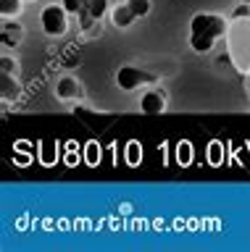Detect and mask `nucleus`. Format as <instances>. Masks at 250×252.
Listing matches in <instances>:
<instances>
[{"label": "nucleus", "mask_w": 250, "mask_h": 252, "mask_svg": "<svg viewBox=\"0 0 250 252\" xmlns=\"http://www.w3.org/2000/svg\"><path fill=\"white\" fill-rule=\"evenodd\" d=\"M87 163L90 165L100 163V145H98V142H90V145H87Z\"/></svg>", "instance_id": "13"}, {"label": "nucleus", "mask_w": 250, "mask_h": 252, "mask_svg": "<svg viewBox=\"0 0 250 252\" xmlns=\"http://www.w3.org/2000/svg\"><path fill=\"white\" fill-rule=\"evenodd\" d=\"M229 21H224L216 13H198L190 21V47L195 53H211L218 37H226Z\"/></svg>", "instance_id": "1"}, {"label": "nucleus", "mask_w": 250, "mask_h": 252, "mask_svg": "<svg viewBox=\"0 0 250 252\" xmlns=\"http://www.w3.org/2000/svg\"><path fill=\"white\" fill-rule=\"evenodd\" d=\"M226 45H229V58L237 71L250 74V21L232 19L226 29Z\"/></svg>", "instance_id": "2"}, {"label": "nucleus", "mask_w": 250, "mask_h": 252, "mask_svg": "<svg viewBox=\"0 0 250 252\" xmlns=\"http://www.w3.org/2000/svg\"><path fill=\"white\" fill-rule=\"evenodd\" d=\"M56 94H58L61 100H71V97H76V94H79V84H76V79H71V76H61L58 84H56Z\"/></svg>", "instance_id": "7"}, {"label": "nucleus", "mask_w": 250, "mask_h": 252, "mask_svg": "<svg viewBox=\"0 0 250 252\" xmlns=\"http://www.w3.org/2000/svg\"><path fill=\"white\" fill-rule=\"evenodd\" d=\"M61 5H64L71 16H79L84 8H87V0H61Z\"/></svg>", "instance_id": "11"}, {"label": "nucleus", "mask_w": 250, "mask_h": 252, "mask_svg": "<svg viewBox=\"0 0 250 252\" xmlns=\"http://www.w3.org/2000/svg\"><path fill=\"white\" fill-rule=\"evenodd\" d=\"M153 82H155V76L143 71V68H137V66H121L119 74H116V84H119L124 92H132V90H137V87H145V84H153Z\"/></svg>", "instance_id": "4"}, {"label": "nucleus", "mask_w": 250, "mask_h": 252, "mask_svg": "<svg viewBox=\"0 0 250 252\" xmlns=\"http://www.w3.org/2000/svg\"><path fill=\"white\" fill-rule=\"evenodd\" d=\"M0 11H3L5 19H11V16H19L21 13V0H0Z\"/></svg>", "instance_id": "10"}, {"label": "nucleus", "mask_w": 250, "mask_h": 252, "mask_svg": "<svg viewBox=\"0 0 250 252\" xmlns=\"http://www.w3.org/2000/svg\"><path fill=\"white\" fill-rule=\"evenodd\" d=\"M232 19H250V3H240L237 8H234Z\"/></svg>", "instance_id": "15"}, {"label": "nucleus", "mask_w": 250, "mask_h": 252, "mask_svg": "<svg viewBox=\"0 0 250 252\" xmlns=\"http://www.w3.org/2000/svg\"><path fill=\"white\" fill-rule=\"evenodd\" d=\"M127 5L132 8V13H135L137 19H143V16L150 13V0H127Z\"/></svg>", "instance_id": "9"}, {"label": "nucleus", "mask_w": 250, "mask_h": 252, "mask_svg": "<svg viewBox=\"0 0 250 252\" xmlns=\"http://www.w3.org/2000/svg\"><path fill=\"white\" fill-rule=\"evenodd\" d=\"M40 24L48 37H61L69 29V11L64 5H45L40 13Z\"/></svg>", "instance_id": "3"}, {"label": "nucleus", "mask_w": 250, "mask_h": 252, "mask_svg": "<svg viewBox=\"0 0 250 252\" xmlns=\"http://www.w3.org/2000/svg\"><path fill=\"white\" fill-rule=\"evenodd\" d=\"M140 158H143V147H140L137 142H129V145H127V163L129 165H137Z\"/></svg>", "instance_id": "12"}, {"label": "nucleus", "mask_w": 250, "mask_h": 252, "mask_svg": "<svg viewBox=\"0 0 250 252\" xmlns=\"http://www.w3.org/2000/svg\"><path fill=\"white\" fill-rule=\"evenodd\" d=\"M208 160H211V165H221V145H218V142H211Z\"/></svg>", "instance_id": "14"}, {"label": "nucleus", "mask_w": 250, "mask_h": 252, "mask_svg": "<svg viewBox=\"0 0 250 252\" xmlns=\"http://www.w3.org/2000/svg\"><path fill=\"white\" fill-rule=\"evenodd\" d=\"M135 19H137V16L132 13V8H129L127 3H119V5L111 8V24H113V27L127 29V27H132V24H135Z\"/></svg>", "instance_id": "6"}, {"label": "nucleus", "mask_w": 250, "mask_h": 252, "mask_svg": "<svg viewBox=\"0 0 250 252\" xmlns=\"http://www.w3.org/2000/svg\"><path fill=\"white\" fill-rule=\"evenodd\" d=\"M242 3H250V0H242Z\"/></svg>", "instance_id": "17"}, {"label": "nucleus", "mask_w": 250, "mask_h": 252, "mask_svg": "<svg viewBox=\"0 0 250 252\" xmlns=\"http://www.w3.org/2000/svg\"><path fill=\"white\" fill-rule=\"evenodd\" d=\"M177 155H179V163H182V160L190 163V145H187V142H184V145H179V153Z\"/></svg>", "instance_id": "16"}, {"label": "nucleus", "mask_w": 250, "mask_h": 252, "mask_svg": "<svg viewBox=\"0 0 250 252\" xmlns=\"http://www.w3.org/2000/svg\"><path fill=\"white\" fill-rule=\"evenodd\" d=\"M87 13L95 21H100L108 13V0H87Z\"/></svg>", "instance_id": "8"}, {"label": "nucleus", "mask_w": 250, "mask_h": 252, "mask_svg": "<svg viewBox=\"0 0 250 252\" xmlns=\"http://www.w3.org/2000/svg\"><path fill=\"white\" fill-rule=\"evenodd\" d=\"M140 110L147 116L163 113V110H166V97H163V92L161 90H147L143 97H140Z\"/></svg>", "instance_id": "5"}]
</instances>
